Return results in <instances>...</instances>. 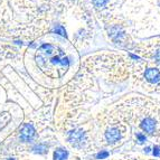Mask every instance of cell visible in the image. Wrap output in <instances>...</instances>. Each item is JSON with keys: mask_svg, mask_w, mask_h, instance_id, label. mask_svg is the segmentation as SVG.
<instances>
[{"mask_svg": "<svg viewBox=\"0 0 160 160\" xmlns=\"http://www.w3.org/2000/svg\"><path fill=\"white\" fill-rule=\"evenodd\" d=\"M85 133L82 130H73L68 134V141L74 148H82L85 144Z\"/></svg>", "mask_w": 160, "mask_h": 160, "instance_id": "1", "label": "cell"}, {"mask_svg": "<svg viewBox=\"0 0 160 160\" xmlns=\"http://www.w3.org/2000/svg\"><path fill=\"white\" fill-rule=\"evenodd\" d=\"M35 134H36V130H35L34 126L30 123H25L20 129L19 138L22 142H29L34 139Z\"/></svg>", "mask_w": 160, "mask_h": 160, "instance_id": "2", "label": "cell"}, {"mask_svg": "<svg viewBox=\"0 0 160 160\" xmlns=\"http://www.w3.org/2000/svg\"><path fill=\"white\" fill-rule=\"evenodd\" d=\"M144 78L151 84H157L160 82V71L155 67H151V68H148L146 72H144Z\"/></svg>", "mask_w": 160, "mask_h": 160, "instance_id": "3", "label": "cell"}, {"mask_svg": "<svg viewBox=\"0 0 160 160\" xmlns=\"http://www.w3.org/2000/svg\"><path fill=\"white\" fill-rule=\"evenodd\" d=\"M105 138H107L108 142L109 143H115L120 140L121 138V133L120 131L115 128H111L105 132Z\"/></svg>", "mask_w": 160, "mask_h": 160, "instance_id": "4", "label": "cell"}, {"mask_svg": "<svg viewBox=\"0 0 160 160\" xmlns=\"http://www.w3.org/2000/svg\"><path fill=\"white\" fill-rule=\"evenodd\" d=\"M141 128L142 130L148 132V133H152L156 130V121L151 118H146L141 122Z\"/></svg>", "mask_w": 160, "mask_h": 160, "instance_id": "5", "label": "cell"}, {"mask_svg": "<svg viewBox=\"0 0 160 160\" xmlns=\"http://www.w3.org/2000/svg\"><path fill=\"white\" fill-rule=\"evenodd\" d=\"M67 157H68V152L63 148H57L54 151V160H66Z\"/></svg>", "mask_w": 160, "mask_h": 160, "instance_id": "6", "label": "cell"}, {"mask_svg": "<svg viewBox=\"0 0 160 160\" xmlns=\"http://www.w3.org/2000/svg\"><path fill=\"white\" fill-rule=\"evenodd\" d=\"M10 120H11V117L8 112H3L0 114V131L8 124Z\"/></svg>", "mask_w": 160, "mask_h": 160, "instance_id": "7", "label": "cell"}, {"mask_svg": "<svg viewBox=\"0 0 160 160\" xmlns=\"http://www.w3.org/2000/svg\"><path fill=\"white\" fill-rule=\"evenodd\" d=\"M53 32H55V34L59 35V36H62V37H67L66 35V30H65V28L62 25H56V26L53 28Z\"/></svg>", "mask_w": 160, "mask_h": 160, "instance_id": "8", "label": "cell"}, {"mask_svg": "<svg viewBox=\"0 0 160 160\" xmlns=\"http://www.w3.org/2000/svg\"><path fill=\"white\" fill-rule=\"evenodd\" d=\"M32 150H34L35 153H45V152H47V146L40 143L37 144V146H35Z\"/></svg>", "mask_w": 160, "mask_h": 160, "instance_id": "9", "label": "cell"}, {"mask_svg": "<svg viewBox=\"0 0 160 160\" xmlns=\"http://www.w3.org/2000/svg\"><path fill=\"white\" fill-rule=\"evenodd\" d=\"M109 0H92V2H93L94 7H96L98 9H102L105 7V5L108 3Z\"/></svg>", "mask_w": 160, "mask_h": 160, "instance_id": "10", "label": "cell"}, {"mask_svg": "<svg viewBox=\"0 0 160 160\" xmlns=\"http://www.w3.org/2000/svg\"><path fill=\"white\" fill-rule=\"evenodd\" d=\"M40 51L46 52L47 54H51L53 52V46L51 44H44V45L40 46Z\"/></svg>", "mask_w": 160, "mask_h": 160, "instance_id": "11", "label": "cell"}, {"mask_svg": "<svg viewBox=\"0 0 160 160\" xmlns=\"http://www.w3.org/2000/svg\"><path fill=\"white\" fill-rule=\"evenodd\" d=\"M109 157V152L108 151H101L96 155V159H104V158Z\"/></svg>", "mask_w": 160, "mask_h": 160, "instance_id": "12", "label": "cell"}, {"mask_svg": "<svg viewBox=\"0 0 160 160\" xmlns=\"http://www.w3.org/2000/svg\"><path fill=\"white\" fill-rule=\"evenodd\" d=\"M137 138H138V140H139V142H140V143H142V142L146 141V137H144L142 133H138V134H137Z\"/></svg>", "mask_w": 160, "mask_h": 160, "instance_id": "13", "label": "cell"}, {"mask_svg": "<svg viewBox=\"0 0 160 160\" xmlns=\"http://www.w3.org/2000/svg\"><path fill=\"white\" fill-rule=\"evenodd\" d=\"M152 153H153V155L155 156H160V148L158 147V146H156L155 148H153V151H152Z\"/></svg>", "mask_w": 160, "mask_h": 160, "instance_id": "14", "label": "cell"}, {"mask_svg": "<svg viewBox=\"0 0 160 160\" xmlns=\"http://www.w3.org/2000/svg\"><path fill=\"white\" fill-rule=\"evenodd\" d=\"M59 64H62V65H68V58H67V57L62 58L61 62H59Z\"/></svg>", "mask_w": 160, "mask_h": 160, "instance_id": "15", "label": "cell"}, {"mask_svg": "<svg viewBox=\"0 0 160 160\" xmlns=\"http://www.w3.org/2000/svg\"><path fill=\"white\" fill-rule=\"evenodd\" d=\"M155 58H156V61H157L158 64H160V49L157 51V53H156V55H155Z\"/></svg>", "mask_w": 160, "mask_h": 160, "instance_id": "16", "label": "cell"}, {"mask_svg": "<svg viewBox=\"0 0 160 160\" xmlns=\"http://www.w3.org/2000/svg\"><path fill=\"white\" fill-rule=\"evenodd\" d=\"M59 62H61V59H59L58 56L53 57V58H52V63H53V64H59Z\"/></svg>", "mask_w": 160, "mask_h": 160, "instance_id": "17", "label": "cell"}, {"mask_svg": "<svg viewBox=\"0 0 160 160\" xmlns=\"http://www.w3.org/2000/svg\"><path fill=\"white\" fill-rule=\"evenodd\" d=\"M131 57H132V58H134V59H138L139 58L138 56H136V55H132V54H131Z\"/></svg>", "mask_w": 160, "mask_h": 160, "instance_id": "18", "label": "cell"}, {"mask_svg": "<svg viewBox=\"0 0 160 160\" xmlns=\"http://www.w3.org/2000/svg\"><path fill=\"white\" fill-rule=\"evenodd\" d=\"M149 150H150V148H146V149H144V151H146L148 153V152H149Z\"/></svg>", "mask_w": 160, "mask_h": 160, "instance_id": "19", "label": "cell"}, {"mask_svg": "<svg viewBox=\"0 0 160 160\" xmlns=\"http://www.w3.org/2000/svg\"><path fill=\"white\" fill-rule=\"evenodd\" d=\"M7 160H16V159H13V158H9V159H7Z\"/></svg>", "mask_w": 160, "mask_h": 160, "instance_id": "20", "label": "cell"}]
</instances>
